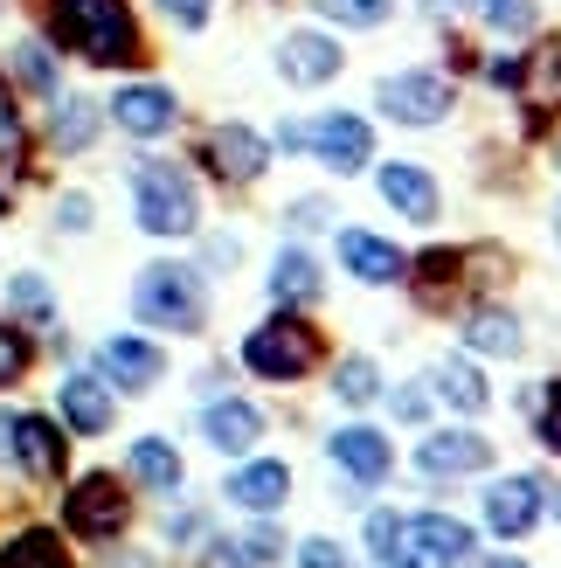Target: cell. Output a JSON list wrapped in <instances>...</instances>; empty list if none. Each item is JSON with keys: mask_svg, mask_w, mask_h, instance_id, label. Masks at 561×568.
<instances>
[{"mask_svg": "<svg viewBox=\"0 0 561 568\" xmlns=\"http://www.w3.org/2000/svg\"><path fill=\"white\" fill-rule=\"evenodd\" d=\"M125 312L160 339H202L215 326V277L194 257H146L125 284Z\"/></svg>", "mask_w": 561, "mask_h": 568, "instance_id": "obj_1", "label": "cell"}, {"mask_svg": "<svg viewBox=\"0 0 561 568\" xmlns=\"http://www.w3.org/2000/svg\"><path fill=\"white\" fill-rule=\"evenodd\" d=\"M125 209H132V230L153 243H194L208 230L202 174L174 153H139L125 166Z\"/></svg>", "mask_w": 561, "mask_h": 568, "instance_id": "obj_2", "label": "cell"}, {"mask_svg": "<svg viewBox=\"0 0 561 568\" xmlns=\"http://www.w3.org/2000/svg\"><path fill=\"white\" fill-rule=\"evenodd\" d=\"M319 458L333 465V493L354 499V506L381 499V493L402 478V444H396V430H388V423H375V416L333 423V430L319 437Z\"/></svg>", "mask_w": 561, "mask_h": 568, "instance_id": "obj_3", "label": "cell"}, {"mask_svg": "<svg viewBox=\"0 0 561 568\" xmlns=\"http://www.w3.org/2000/svg\"><path fill=\"white\" fill-rule=\"evenodd\" d=\"M319 361H326V339L313 326V312H277L271 305L264 320L236 339V367L264 388H298Z\"/></svg>", "mask_w": 561, "mask_h": 568, "instance_id": "obj_4", "label": "cell"}, {"mask_svg": "<svg viewBox=\"0 0 561 568\" xmlns=\"http://www.w3.org/2000/svg\"><path fill=\"white\" fill-rule=\"evenodd\" d=\"M402 471L416 478V486H430V493L479 486L486 471H499V437L486 430V423H471V416H458V423H430V430H416Z\"/></svg>", "mask_w": 561, "mask_h": 568, "instance_id": "obj_5", "label": "cell"}, {"mask_svg": "<svg viewBox=\"0 0 561 568\" xmlns=\"http://www.w3.org/2000/svg\"><path fill=\"white\" fill-rule=\"evenodd\" d=\"M49 36L98 70H119L139 55V21L125 0H49Z\"/></svg>", "mask_w": 561, "mask_h": 568, "instance_id": "obj_6", "label": "cell"}, {"mask_svg": "<svg viewBox=\"0 0 561 568\" xmlns=\"http://www.w3.org/2000/svg\"><path fill=\"white\" fill-rule=\"evenodd\" d=\"M548 486L554 478L548 471H486L479 478V534L492 548H520V541H534V534H548Z\"/></svg>", "mask_w": 561, "mask_h": 568, "instance_id": "obj_7", "label": "cell"}, {"mask_svg": "<svg viewBox=\"0 0 561 568\" xmlns=\"http://www.w3.org/2000/svg\"><path fill=\"white\" fill-rule=\"evenodd\" d=\"M305 160H313L326 181H360V174L381 160V132H375L368 111L326 104V111H313V119H305Z\"/></svg>", "mask_w": 561, "mask_h": 568, "instance_id": "obj_8", "label": "cell"}, {"mask_svg": "<svg viewBox=\"0 0 561 568\" xmlns=\"http://www.w3.org/2000/svg\"><path fill=\"white\" fill-rule=\"evenodd\" d=\"M91 367L119 388V403H146V395L166 388L174 361H166V339L146 326H119V333H98L91 339Z\"/></svg>", "mask_w": 561, "mask_h": 568, "instance_id": "obj_9", "label": "cell"}, {"mask_svg": "<svg viewBox=\"0 0 561 568\" xmlns=\"http://www.w3.org/2000/svg\"><path fill=\"white\" fill-rule=\"evenodd\" d=\"M333 271L347 284H360V292H402L416 277V257L402 250V236L368 230V222H340L333 230Z\"/></svg>", "mask_w": 561, "mask_h": 568, "instance_id": "obj_10", "label": "cell"}, {"mask_svg": "<svg viewBox=\"0 0 561 568\" xmlns=\"http://www.w3.org/2000/svg\"><path fill=\"white\" fill-rule=\"evenodd\" d=\"M368 181H375V202L396 215L402 230H437V222L451 215L443 174H437V166H424V160H409V153L375 160V166H368Z\"/></svg>", "mask_w": 561, "mask_h": 568, "instance_id": "obj_11", "label": "cell"}, {"mask_svg": "<svg viewBox=\"0 0 561 568\" xmlns=\"http://www.w3.org/2000/svg\"><path fill=\"white\" fill-rule=\"evenodd\" d=\"M194 437H202L208 458L236 465V458H249V450H264V437H271V409L257 403V395H243V388L202 395V403H194Z\"/></svg>", "mask_w": 561, "mask_h": 568, "instance_id": "obj_12", "label": "cell"}, {"mask_svg": "<svg viewBox=\"0 0 561 568\" xmlns=\"http://www.w3.org/2000/svg\"><path fill=\"white\" fill-rule=\"evenodd\" d=\"M292 499H298V471L277 450H249V458H236L222 471V506L236 520H285Z\"/></svg>", "mask_w": 561, "mask_h": 568, "instance_id": "obj_13", "label": "cell"}, {"mask_svg": "<svg viewBox=\"0 0 561 568\" xmlns=\"http://www.w3.org/2000/svg\"><path fill=\"white\" fill-rule=\"evenodd\" d=\"M451 111H458V83L443 70H388L375 83V119L402 132H437Z\"/></svg>", "mask_w": 561, "mask_h": 568, "instance_id": "obj_14", "label": "cell"}, {"mask_svg": "<svg viewBox=\"0 0 561 568\" xmlns=\"http://www.w3.org/2000/svg\"><path fill=\"white\" fill-rule=\"evenodd\" d=\"M63 527L76 534V541H91V548L125 541V527H132V486H125L119 471H83V478H70Z\"/></svg>", "mask_w": 561, "mask_h": 568, "instance_id": "obj_15", "label": "cell"}, {"mask_svg": "<svg viewBox=\"0 0 561 568\" xmlns=\"http://www.w3.org/2000/svg\"><path fill=\"white\" fill-rule=\"evenodd\" d=\"M49 403H55V423L70 430V444H104L111 430H119V388H111L91 361H83V367H63Z\"/></svg>", "mask_w": 561, "mask_h": 568, "instance_id": "obj_16", "label": "cell"}, {"mask_svg": "<svg viewBox=\"0 0 561 568\" xmlns=\"http://www.w3.org/2000/svg\"><path fill=\"white\" fill-rule=\"evenodd\" d=\"M416 375L430 382V395H437V409L443 416H471V423H486L492 416V403H499V388H492V367L479 361V354H465L458 339L451 347H437Z\"/></svg>", "mask_w": 561, "mask_h": 568, "instance_id": "obj_17", "label": "cell"}, {"mask_svg": "<svg viewBox=\"0 0 561 568\" xmlns=\"http://www.w3.org/2000/svg\"><path fill=\"white\" fill-rule=\"evenodd\" d=\"M326 292H333V264L319 257L313 243L285 236L264 257V305H277V312H319Z\"/></svg>", "mask_w": 561, "mask_h": 568, "instance_id": "obj_18", "label": "cell"}, {"mask_svg": "<svg viewBox=\"0 0 561 568\" xmlns=\"http://www.w3.org/2000/svg\"><path fill=\"white\" fill-rule=\"evenodd\" d=\"M486 548V534L471 514H458V506H409V555L416 561H430V568H471V555Z\"/></svg>", "mask_w": 561, "mask_h": 568, "instance_id": "obj_19", "label": "cell"}, {"mask_svg": "<svg viewBox=\"0 0 561 568\" xmlns=\"http://www.w3.org/2000/svg\"><path fill=\"white\" fill-rule=\"evenodd\" d=\"M458 347L465 354H479L486 367H513L527 361V312L507 305V298H465L458 305Z\"/></svg>", "mask_w": 561, "mask_h": 568, "instance_id": "obj_20", "label": "cell"}, {"mask_svg": "<svg viewBox=\"0 0 561 568\" xmlns=\"http://www.w3.org/2000/svg\"><path fill=\"white\" fill-rule=\"evenodd\" d=\"M119 478H125L132 493H146L153 506H160V499H181V493H187V450H181V437H166V430L125 437Z\"/></svg>", "mask_w": 561, "mask_h": 568, "instance_id": "obj_21", "label": "cell"}, {"mask_svg": "<svg viewBox=\"0 0 561 568\" xmlns=\"http://www.w3.org/2000/svg\"><path fill=\"white\" fill-rule=\"evenodd\" d=\"M8 471L28 486H49V478L70 471V430L42 409H14V437H8Z\"/></svg>", "mask_w": 561, "mask_h": 568, "instance_id": "obj_22", "label": "cell"}, {"mask_svg": "<svg viewBox=\"0 0 561 568\" xmlns=\"http://www.w3.org/2000/svg\"><path fill=\"white\" fill-rule=\"evenodd\" d=\"M202 160H208V174L222 181V187H257L264 174H271V160H277V146L257 132V125H243V119H222L208 139H202Z\"/></svg>", "mask_w": 561, "mask_h": 568, "instance_id": "obj_23", "label": "cell"}, {"mask_svg": "<svg viewBox=\"0 0 561 568\" xmlns=\"http://www.w3.org/2000/svg\"><path fill=\"white\" fill-rule=\"evenodd\" d=\"M104 119L119 125L125 139H139V146H153V139H166V132L181 125V98H174V83L132 77V83H119V91H111Z\"/></svg>", "mask_w": 561, "mask_h": 568, "instance_id": "obj_24", "label": "cell"}, {"mask_svg": "<svg viewBox=\"0 0 561 568\" xmlns=\"http://www.w3.org/2000/svg\"><path fill=\"white\" fill-rule=\"evenodd\" d=\"M271 63H277V77H285L292 91H326V83L347 70V49L333 42L326 28H292V36L277 42Z\"/></svg>", "mask_w": 561, "mask_h": 568, "instance_id": "obj_25", "label": "cell"}, {"mask_svg": "<svg viewBox=\"0 0 561 568\" xmlns=\"http://www.w3.org/2000/svg\"><path fill=\"white\" fill-rule=\"evenodd\" d=\"M326 395H333V409L368 416V409H381V395H388V367L368 347H347V354L326 361Z\"/></svg>", "mask_w": 561, "mask_h": 568, "instance_id": "obj_26", "label": "cell"}, {"mask_svg": "<svg viewBox=\"0 0 561 568\" xmlns=\"http://www.w3.org/2000/svg\"><path fill=\"white\" fill-rule=\"evenodd\" d=\"M0 298H8V320L28 326V333H55V320H63V292H55V277L21 264L0 277Z\"/></svg>", "mask_w": 561, "mask_h": 568, "instance_id": "obj_27", "label": "cell"}, {"mask_svg": "<svg viewBox=\"0 0 561 568\" xmlns=\"http://www.w3.org/2000/svg\"><path fill=\"white\" fill-rule=\"evenodd\" d=\"M354 548H360V561H368V568L402 561L409 555V506L368 499V506H360V520H354Z\"/></svg>", "mask_w": 561, "mask_h": 568, "instance_id": "obj_28", "label": "cell"}, {"mask_svg": "<svg viewBox=\"0 0 561 568\" xmlns=\"http://www.w3.org/2000/svg\"><path fill=\"white\" fill-rule=\"evenodd\" d=\"M104 125H111V119H104V104H98V98H83V91H70V98L55 91V98H49V146L63 153V160L91 153L98 139H104Z\"/></svg>", "mask_w": 561, "mask_h": 568, "instance_id": "obj_29", "label": "cell"}, {"mask_svg": "<svg viewBox=\"0 0 561 568\" xmlns=\"http://www.w3.org/2000/svg\"><path fill=\"white\" fill-rule=\"evenodd\" d=\"M513 409L527 416V437H534L548 458H561V375L520 382V388H513Z\"/></svg>", "mask_w": 561, "mask_h": 568, "instance_id": "obj_30", "label": "cell"}, {"mask_svg": "<svg viewBox=\"0 0 561 568\" xmlns=\"http://www.w3.org/2000/svg\"><path fill=\"white\" fill-rule=\"evenodd\" d=\"M208 534H215V514H208V506L202 499H160V520H153V541L166 548V555H194V548H202L208 541Z\"/></svg>", "mask_w": 561, "mask_h": 568, "instance_id": "obj_31", "label": "cell"}, {"mask_svg": "<svg viewBox=\"0 0 561 568\" xmlns=\"http://www.w3.org/2000/svg\"><path fill=\"white\" fill-rule=\"evenodd\" d=\"M381 416H388V430H430L437 423V395H430V382L424 375H388V395H381Z\"/></svg>", "mask_w": 561, "mask_h": 568, "instance_id": "obj_32", "label": "cell"}, {"mask_svg": "<svg viewBox=\"0 0 561 568\" xmlns=\"http://www.w3.org/2000/svg\"><path fill=\"white\" fill-rule=\"evenodd\" d=\"M0 568H70L63 534L55 527H14L8 541H0Z\"/></svg>", "mask_w": 561, "mask_h": 568, "instance_id": "obj_33", "label": "cell"}, {"mask_svg": "<svg viewBox=\"0 0 561 568\" xmlns=\"http://www.w3.org/2000/svg\"><path fill=\"white\" fill-rule=\"evenodd\" d=\"M8 77L21 83V91H35V98H55V91H63V70H55V49H49V42H35V36L8 49Z\"/></svg>", "mask_w": 561, "mask_h": 568, "instance_id": "obj_34", "label": "cell"}, {"mask_svg": "<svg viewBox=\"0 0 561 568\" xmlns=\"http://www.w3.org/2000/svg\"><path fill=\"white\" fill-rule=\"evenodd\" d=\"M285 568H368V561H360L354 541H340V534L313 527V534H298V541H292V561H285Z\"/></svg>", "mask_w": 561, "mask_h": 568, "instance_id": "obj_35", "label": "cell"}, {"mask_svg": "<svg viewBox=\"0 0 561 568\" xmlns=\"http://www.w3.org/2000/svg\"><path fill=\"white\" fill-rule=\"evenodd\" d=\"M340 230V202L333 194H298V202H285V236L313 243V236H333Z\"/></svg>", "mask_w": 561, "mask_h": 568, "instance_id": "obj_36", "label": "cell"}, {"mask_svg": "<svg viewBox=\"0 0 561 568\" xmlns=\"http://www.w3.org/2000/svg\"><path fill=\"white\" fill-rule=\"evenodd\" d=\"M236 548L257 561V568H285L292 561V534L277 527V520H243L236 527Z\"/></svg>", "mask_w": 561, "mask_h": 568, "instance_id": "obj_37", "label": "cell"}, {"mask_svg": "<svg viewBox=\"0 0 561 568\" xmlns=\"http://www.w3.org/2000/svg\"><path fill=\"white\" fill-rule=\"evenodd\" d=\"M194 243H202V250H194V264H202L208 277H236L243 271V230H202Z\"/></svg>", "mask_w": 561, "mask_h": 568, "instance_id": "obj_38", "label": "cell"}, {"mask_svg": "<svg viewBox=\"0 0 561 568\" xmlns=\"http://www.w3.org/2000/svg\"><path fill=\"white\" fill-rule=\"evenodd\" d=\"M313 14H326L333 28H381L396 0H313Z\"/></svg>", "mask_w": 561, "mask_h": 568, "instance_id": "obj_39", "label": "cell"}, {"mask_svg": "<svg viewBox=\"0 0 561 568\" xmlns=\"http://www.w3.org/2000/svg\"><path fill=\"white\" fill-rule=\"evenodd\" d=\"M49 222H55L63 236H91V230H98V194L63 187V194H55V209H49Z\"/></svg>", "mask_w": 561, "mask_h": 568, "instance_id": "obj_40", "label": "cell"}, {"mask_svg": "<svg viewBox=\"0 0 561 568\" xmlns=\"http://www.w3.org/2000/svg\"><path fill=\"white\" fill-rule=\"evenodd\" d=\"M486 28H492V36H507V42H527L541 28V8H534V0H499V8L486 14Z\"/></svg>", "mask_w": 561, "mask_h": 568, "instance_id": "obj_41", "label": "cell"}, {"mask_svg": "<svg viewBox=\"0 0 561 568\" xmlns=\"http://www.w3.org/2000/svg\"><path fill=\"white\" fill-rule=\"evenodd\" d=\"M28 361H35V347H28V326L0 320V388H14L28 375Z\"/></svg>", "mask_w": 561, "mask_h": 568, "instance_id": "obj_42", "label": "cell"}, {"mask_svg": "<svg viewBox=\"0 0 561 568\" xmlns=\"http://www.w3.org/2000/svg\"><path fill=\"white\" fill-rule=\"evenodd\" d=\"M21 111H14V91H8V83H0V174H14V166H21Z\"/></svg>", "mask_w": 561, "mask_h": 568, "instance_id": "obj_43", "label": "cell"}, {"mask_svg": "<svg viewBox=\"0 0 561 568\" xmlns=\"http://www.w3.org/2000/svg\"><path fill=\"white\" fill-rule=\"evenodd\" d=\"M153 8H160L166 21H174L181 36H202V28H208V14H215V0H153Z\"/></svg>", "mask_w": 561, "mask_h": 568, "instance_id": "obj_44", "label": "cell"}, {"mask_svg": "<svg viewBox=\"0 0 561 568\" xmlns=\"http://www.w3.org/2000/svg\"><path fill=\"white\" fill-rule=\"evenodd\" d=\"M98 568H160V548H139V541H111L98 555Z\"/></svg>", "mask_w": 561, "mask_h": 568, "instance_id": "obj_45", "label": "cell"}, {"mask_svg": "<svg viewBox=\"0 0 561 568\" xmlns=\"http://www.w3.org/2000/svg\"><path fill=\"white\" fill-rule=\"evenodd\" d=\"M471 568H541V561L520 555V548H479V555H471Z\"/></svg>", "mask_w": 561, "mask_h": 568, "instance_id": "obj_46", "label": "cell"}, {"mask_svg": "<svg viewBox=\"0 0 561 568\" xmlns=\"http://www.w3.org/2000/svg\"><path fill=\"white\" fill-rule=\"evenodd\" d=\"M548 243H554V264H561V187H554V202H548Z\"/></svg>", "mask_w": 561, "mask_h": 568, "instance_id": "obj_47", "label": "cell"}, {"mask_svg": "<svg viewBox=\"0 0 561 568\" xmlns=\"http://www.w3.org/2000/svg\"><path fill=\"white\" fill-rule=\"evenodd\" d=\"M8 437H14V409H0V471H8Z\"/></svg>", "mask_w": 561, "mask_h": 568, "instance_id": "obj_48", "label": "cell"}, {"mask_svg": "<svg viewBox=\"0 0 561 568\" xmlns=\"http://www.w3.org/2000/svg\"><path fill=\"white\" fill-rule=\"evenodd\" d=\"M492 8H499V0H458V14H479V21H486Z\"/></svg>", "mask_w": 561, "mask_h": 568, "instance_id": "obj_49", "label": "cell"}, {"mask_svg": "<svg viewBox=\"0 0 561 568\" xmlns=\"http://www.w3.org/2000/svg\"><path fill=\"white\" fill-rule=\"evenodd\" d=\"M548 166H554V174H561V139H554V146H548Z\"/></svg>", "mask_w": 561, "mask_h": 568, "instance_id": "obj_50", "label": "cell"}, {"mask_svg": "<svg viewBox=\"0 0 561 568\" xmlns=\"http://www.w3.org/2000/svg\"><path fill=\"white\" fill-rule=\"evenodd\" d=\"M388 568H430V561H416V555H402V561H388Z\"/></svg>", "mask_w": 561, "mask_h": 568, "instance_id": "obj_51", "label": "cell"}, {"mask_svg": "<svg viewBox=\"0 0 561 568\" xmlns=\"http://www.w3.org/2000/svg\"><path fill=\"white\" fill-rule=\"evenodd\" d=\"M0 277H8V271H0Z\"/></svg>", "mask_w": 561, "mask_h": 568, "instance_id": "obj_52", "label": "cell"}]
</instances>
